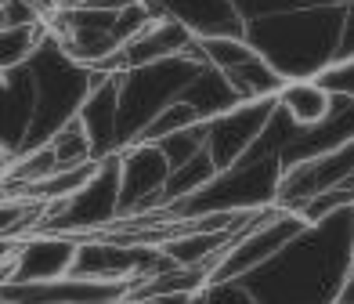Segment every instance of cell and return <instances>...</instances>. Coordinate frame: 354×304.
<instances>
[{
    "instance_id": "6da1fadb",
    "label": "cell",
    "mask_w": 354,
    "mask_h": 304,
    "mask_svg": "<svg viewBox=\"0 0 354 304\" xmlns=\"http://www.w3.org/2000/svg\"><path fill=\"white\" fill-rule=\"evenodd\" d=\"M271 116H275V98H261V102H239L228 113L203 123V131H206L203 149L214 159L217 174L228 170L239 156H246V149L264 134Z\"/></svg>"
},
{
    "instance_id": "7a4b0ae2",
    "label": "cell",
    "mask_w": 354,
    "mask_h": 304,
    "mask_svg": "<svg viewBox=\"0 0 354 304\" xmlns=\"http://www.w3.org/2000/svg\"><path fill=\"white\" fill-rule=\"evenodd\" d=\"M76 258V235H58V232H29L19 239L11 258V279L8 283H44V279H62L73 271Z\"/></svg>"
},
{
    "instance_id": "3957f363",
    "label": "cell",
    "mask_w": 354,
    "mask_h": 304,
    "mask_svg": "<svg viewBox=\"0 0 354 304\" xmlns=\"http://www.w3.org/2000/svg\"><path fill=\"white\" fill-rule=\"evenodd\" d=\"M275 109L297 131H311V127L326 123L333 116L336 94L329 87H322L315 76H289L275 94Z\"/></svg>"
},
{
    "instance_id": "277c9868",
    "label": "cell",
    "mask_w": 354,
    "mask_h": 304,
    "mask_svg": "<svg viewBox=\"0 0 354 304\" xmlns=\"http://www.w3.org/2000/svg\"><path fill=\"white\" fill-rule=\"evenodd\" d=\"M47 37V22H29V26H0V76L22 69L33 51Z\"/></svg>"
},
{
    "instance_id": "5b68a950",
    "label": "cell",
    "mask_w": 354,
    "mask_h": 304,
    "mask_svg": "<svg viewBox=\"0 0 354 304\" xmlns=\"http://www.w3.org/2000/svg\"><path fill=\"white\" fill-rule=\"evenodd\" d=\"M196 304H257V297L246 290V283L221 279V283H206L196 294Z\"/></svg>"
},
{
    "instance_id": "8992f818",
    "label": "cell",
    "mask_w": 354,
    "mask_h": 304,
    "mask_svg": "<svg viewBox=\"0 0 354 304\" xmlns=\"http://www.w3.org/2000/svg\"><path fill=\"white\" fill-rule=\"evenodd\" d=\"M11 159H15V152L4 145V141H0V178H4L8 174V167H11Z\"/></svg>"
},
{
    "instance_id": "52a82bcc",
    "label": "cell",
    "mask_w": 354,
    "mask_h": 304,
    "mask_svg": "<svg viewBox=\"0 0 354 304\" xmlns=\"http://www.w3.org/2000/svg\"><path fill=\"white\" fill-rule=\"evenodd\" d=\"M351 258H354V203H351Z\"/></svg>"
}]
</instances>
